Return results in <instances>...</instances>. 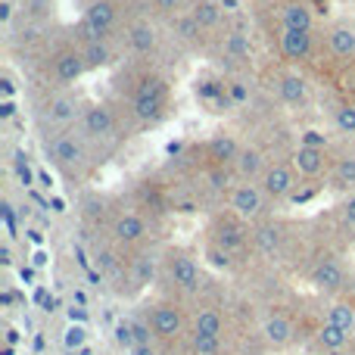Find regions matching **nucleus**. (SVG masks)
Listing matches in <instances>:
<instances>
[{
  "label": "nucleus",
  "mask_w": 355,
  "mask_h": 355,
  "mask_svg": "<svg viewBox=\"0 0 355 355\" xmlns=\"http://www.w3.org/2000/svg\"><path fill=\"white\" fill-rule=\"evenodd\" d=\"M85 72H87V62H85V56H81V50L69 47V50H60V53L53 56V75H56V81H62V85H75Z\"/></svg>",
  "instance_id": "obj_7"
},
{
  "label": "nucleus",
  "mask_w": 355,
  "mask_h": 355,
  "mask_svg": "<svg viewBox=\"0 0 355 355\" xmlns=\"http://www.w3.org/2000/svg\"><path fill=\"white\" fill-rule=\"evenodd\" d=\"M327 324L334 327H343V331H355V309L349 302H337V306H331V312H327Z\"/></svg>",
  "instance_id": "obj_27"
},
{
  "label": "nucleus",
  "mask_w": 355,
  "mask_h": 355,
  "mask_svg": "<svg viewBox=\"0 0 355 355\" xmlns=\"http://www.w3.org/2000/svg\"><path fill=\"white\" fill-rule=\"evenodd\" d=\"M190 16L196 19L200 28H215L221 22V3L218 0H193V10Z\"/></svg>",
  "instance_id": "obj_25"
},
{
  "label": "nucleus",
  "mask_w": 355,
  "mask_h": 355,
  "mask_svg": "<svg viewBox=\"0 0 355 355\" xmlns=\"http://www.w3.org/2000/svg\"><path fill=\"white\" fill-rule=\"evenodd\" d=\"M0 355H12V346H3V352H0Z\"/></svg>",
  "instance_id": "obj_59"
},
{
  "label": "nucleus",
  "mask_w": 355,
  "mask_h": 355,
  "mask_svg": "<svg viewBox=\"0 0 355 355\" xmlns=\"http://www.w3.org/2000/svg\"><path fill=\"white\" fill-rule=\"evenodd\" d=\"M0 259H3V265H10V262H12V252H10V246H3V250H0Z\"/></svg>",
  "instance_id": "obj_56"
},
{
  "label": "nucleus",
  "mask_w": 355,
  "mask_h": 355,
  "mask_svg": "<svg viewBox=\"0 0 355 355\" xmlns=\"http://www.w3.org/2000/svg\"><path fill=\"white\" fill-rule=\"evenodd\" d=\"M116 19H119V6L116 0H91L85 10V31H87V41L91 37H103L116 28Z\"/></svg>",
  "instance_id": "obj_3"
},
{
  "label": "nucleus",
  "mask_w": 355,
  "mask_h": 355,
  "mask_svg": "<svg viewBox=\"0 0 355 355\" xmlns=\"http://www.w3.org/2000/svg\"><path fill=\"white\" fill-rule=\"evenodd\" d=\"M206 259L215 265V268H227V265H231V252H227V250H221L218 243H209Z\"/></svg>",
  "instance_id": "obj_37"
},
{
  "label": "nucleus",
  "mask_w": 355,
  "mask_h": 355,
  "mask_svg": "<svg viewBox=\"0 0 355 355\" xmlns=\"http://www.w3.org/2000/svg\"><path fill=\"white\" fill-rule=\"evenodd\" d=\"M209 181H212V187H215V190H227V187H231V184H227L225 166H212V172H209Z\"/></svg>",
  "instance_id": "obj_39"
},
{
  "label": "nucleus",
  "mask_w": 355,
  "mask_h": 355,
  "mask_svg": "<svg viewBox=\"0 0 355 355\" xmlns=\"http://www.w3.org/2000/svg\"><path fill=\"white\" fill-rule=\"evenodd\" d=\"M262 337L268 346H275V349H284V346L293 340V324H290V318L284 312H271L268 318L262 321Z\"/></svg>",
  "instance_id": "obj_10"
},
{
  "label": "nucleus",
  "mask_w": 355,
  "mask_h": 355,
  "mask_svg": "<svg viewBox=\"0 0 355 355\" xmlns=\"http://www.w3.org/2000/svg\"><path fill=\"white\" fill-rule=\"evenodd\" d=\"M16 340H19V334H16V331H6V346H12Z\"/></svg>",
  "instance_id": "obj_57"
},
{
  "label": "nucleus",
  "mask_w": 355,
  "mask_h": 355,
  "mask_svg": "<svg viewBox=\"0 0 355 355\" xmlns=\"http://www.w3.org/2000/svg\"><path fill=\"white\" fill-rule=\"evenodd\" d=\"M231 100H234V103H243V100H250V91H246L240 81H234V85H231Z\"/></svg>",
  "instance_id": "obj_44"
},
{
  "label": "nucleus",
  "mask_w": 355,
  "mask_h": 355,
  "mask_svg": "<svg viewBox=\"0 0 355 355\" xmlns=\"http://www.w3.org/2000/svg\"><path fill=\"white\" fill-rule=\"evenodd\" d=\"M162 106H166V97H135V116L150 122L162 112Z\"/></svg>",
  "instance_id": "obj_28"
},
{
  "label": "nucleus",
  "mask_w": 355,
  "mask_h": 355,
  "mask_svg": "<svg viewBox=\"0 0 355 355\" xmlns=\"http://www.w3.org/2000/svg\"><path fill=\"white\" fill-rule=\"evenodd\" d=\"M69 324H87L85 306H72V309H69Z\"/></svg>",
  "instance_id": "obj_43"
},
{
  "label": "nucleus",
  "mask_w": 355,
  "mask_h": 355,
  "mask_svg": "<svg viewBox=\"0 0 355 355\" xmlns=\"http://www.w3.org/2000/svg\"><path fill=\"white\" fill-rule=\"evenodd\" d=\"M50 156H53L56 166H81L85 162V141L78 135H60L53 144H50Z\"/></svg>",
  "instance_id": "obj_6"
},
{
  "label": "nucleus",
  "mask_w": 355,
  "mask_h": 355,
  "mask_svg": "<svg viewBox=\"0 0 355 355\" xmlns=\"http://www.w3.org/2000/svg\"><path fill=\"white\" fill-rule=\"evenodd\" d=\"M234 168H237V175L243 178V181H256V178L265 175L268 162H265L262 150L246 147V150H240V156H237V162H234Z\"/></svg>",
  "instance_id": "obj_17"
},
{
  "label": "nucleus",
  "mask_w": 355,
  "mask_h": 355,
  "mask_svg": "<svg viewBox=\"0 0 355 355\" xmlns=\"http://www.w3.org/2000/svg\"><path fill=\"white\" fill-rule=\"evenodd\" d=\"M277 91H281L284 103H293V106L306 103V97H309V85L302 75H284V78L277 81Z\"/></svg>",
  "instance_id": "obj_22"
},
{
  "label": "nucleus",
  "mask_w": 355,
  "mask_h": 355,
  "mask_svg": "<svg viewBox=\"0 0 355 355\" xmlns=\"http://www.w3.org/2000/svg\"><path fill=\"white\" fill-rule=\"evenodd\" d=\"M168 281H172L178 290H187L190 293V290L200 287V265L190 256H184V252H175V256L168 259Z\"/></svg>",
  "instance_id": "obj_5"
},
{
  "label": "nucleus",
  "mask_w": 355,
  "mask_h": 355,
  "mask_svg": "<svg viewBox=\"0 0 355 355\" xmlns=\"http://www.w3.org/2000/svg\"><path fill=\"white\" fill-rule=\"evenodd\" d=\"M97 262H100V268H112V265H116V256H112V252H97Z\"/></svg>",
  "instance_id": "obj_47"
},
{
  "label": "nucleus",
  "mask_w": 355,
  "mask_h": 355,
  "mask_svg": "<svg viewBox=\"0 0 355 355\" xmlns=\"http://www.w3.org/2000/svg\"><path fill=\"white\" fill-rule=\"evenodd\" d=\"M144 234H147V221L135 212H125L112 221V237L119 243H137V240H144Z\"/></svg>",
  "instance_id": "obj_14"
},
{
  "label": "nucleus",
  "mask_w": 355,
  "mask_h": 355,
  "mask_svg": "<svg viewBox=\"0 0 355 355\" xmlns=\"http://www.w3.org/2000/svg\"><path fill=\"white\" fill-rule=\"evenodd\" d=\"M153 277H156V262H153V256L144 252L131 265V281H135V287H147V284H153Z\"/></svg>",
  "instance_id": "obj_26"
},
{
  "label": "nucleus",
  "mask_w": 355,
  "mask_h": 355,
  "mask_svg": "<svg viewBox=\"0 0 355 355\" xmlns=\"http://www.w3.org/2000/svg\"><path fill=\"white\" fill-rule=\"evenodd\" d=\"M281 53L287 60H309V53H312V31L281 28Z\"/></svg>",
  "instance_id": "obj_13"
},
{
  "label": "nucleus",
  "mask_w": 355,
  "mask_h": 355,
  "mask_svg": "<svg viewBox=\"0 0 355 355\" xmlns=\"http://www.w3.org/2000/svg\"><path fill=\"white\" fill-rule=\"evenodd\" d=\"M324 150H312V147H296L293 150V168L296 175L302 178H318L321 172H324Z\"/></svg>",
  "instance_id": "obj_15"
},
{
  "label": "nucleus",
  "mask_w": 355,
  "mask_h": 355,
  "mask_svg": "<svg viewBox=\"0 0 355 355\" xmlns=\"http://www.w3.org/2000/svg\"><path fill=\"white\" fill-rule=\"evenodd\" d=\"M150 327H153V337L159 340H178L184 334V315L181 309L172 302H159V306L150 312Z\"/></svg>",
  "instance_id": "obj_4"
},
{
  "label": "nucleus",
  "mask_w": 355,
  "mask_h": 355,
  "mask_svg": "<svg viewBox=\"0 0 355 355\" xmlns=\"http://www.w3.org/2000/svg\"><path fill=\"white\" fill-rule=\"evenodd\" d=\"M334 184L337 187H355V156H343L334 166Z\"/></svg>",
  "instance_id": "obj_29"
},
{
  "label": "nucleus",
  "mask_w": 355,
  "mask_h": 355,
  "mask_svg": "<svg viewBox=\"0 0 355 355\" xmlns=\"http://www.w3.org/2000/svg\"><path fill=\"white\" fill-rule=\"evenodd\" d=\"M37 181H41V187H47V190L53 187V178H50L47 172H37Z\"/></svg>",
  "instance_id": "obj_53"
},
{
  "label": "nucleus",
  "mask_w": 355,
  "mask_h": 355,
  "mask_svg": "<svg viewBox=\"0 0 355 355\" xmlns=\"http://www.w3.org/2000/svg\"><path fill=\"white\" fill-rule=\"evenodd\" d=\"M312 284L318 290H324V293H334V290H340L346 284L343 262H340V259H334V256L321 259V262L312 268Z\"/></svg>",
  "instance_id": "obj_8"
},
{
  "label": "nucleus",
  "mask_w": 355,
  "mask_h": 355,
  "mask_svg": "<svg viewBox=\"0 0 355 355\" xmlns=\"http://www.w3.org/2000/svg\"><path fill=\"white\" fill-rule=\"evenodd\" d=\"M300 147H312V150H327V135L318 128H306L300 135Z\"/></svg>",
  "instance_id": "obj_36"
},
{
  "label": "nucleus",
  "mask_w": 355,
  "mask_h": 355,
  "mask_svg": "<svg viewBox=\"0 0 355 355\" xmlns=\"http://www.w3.org/2000/svg\"><path fill=\"white\" fill-rule=\"evenodd\" d=\"M221 3H227V6H231V10H234V6H237V0H221Z\"/></svg>",
  "instance_id": "obj_58"
},
{
  "label": "nucleus",
  "mask_w": 355,
  "mask_h": 355,
  "mask_svg": "<svg viewBox=\"0 0 355 355\" xmlns=\"http://www.w3.org/2000/svg\"><path fill=\"white\" fill-rule=\"evenodd\" d=\"M315 16H312V6L302 3V0H290L284 3L281 10V28H293V31H312Z\"/></svg>",
  "instance_id": "obj_12"
},
{
  "label": "nucleus",
  "mask_w": 355,
  "mask_h": 355,
  "mask_svg": "<svg viewBox=\"0 0 355 355\" xmlns=\"http://www.w3.org/2000/svg\"><path fill=\"white\" fill-rule=\"evenodd\" d=\"M334 122H337V128L343 131V135H355V106H349V103L337 106V112H334Z\"/></svg>",
  "instance_id": "obj_34"
},
{
  "label": "nucleus",
  "mask_w": 355,
  "mask_h": 355,
  "mask_svg": "<svg viewBox=\"0 0 355 355\" xmlns=\"http://www.w3.org/2000/svg\"><path fill=\"white\" fill-rule=\"evenodd\" d=\"M10 19H12V3H10V0H3V3H0V22H10Z\"/></svg>",
  "instance_id": "obj_49"
},
{
  "label": "nucleus",
  "mask_w": 355,
  "mask_h": 355,
  "mask_svg": "<svg viewBox=\"0 0 355 355\" xmlns=\"http://www.w3.org/2000/svg\"><path fill=\"white\" fill-rule=\"evenodd\" d=\"M327 44H331L334 56H340V60H352L355 56V28L352 25H334L331 35H327Z\"/></svg>",
  "instance_id": "obj_19"
},
{
  "label": "nucleus",
  "mask_w": 355,
  "mask_h": 355,
  "mask_svg": "<svg viewBox=\"0 0 355 355\" xmlns=\"http://www.w3.org/2000/svg\"><path fill=\"white\" fill-rule=\"evenodd\" d=\"M81 56H85V62H87V72H91V69H106L112 62V50L103 37H91V41L81 47Z\"/></svg>",
  "instance_id": "obj_21"
},
{
  "label": "nucleus",
  "mask_w": 355,
  "mask_h": 355,
  "mask_svg": "<svg viewBox=\"0 0 355 355\" xmlns=\"http://www.w3.org/2000/svg\"><path fill=\"white\" fill-rule=\"evenodd\" d=\"M153 6L159 12H166V16H178V10L184 6V0H153Z\"/></svg>",
  "instance_id": "obj_41"
},
{
  "label": "nucleus",
  "mask_w": 355,
  "mask_h": 355,
  "mask_svg": "<svg viewBox=\"0 0 355 355\" xmlns=\"http://www.w3.org/2000/svg\"><path fill=\"white\" fill-rule=\"evenodd\" d=\"M206 156L212 159V166H227V162H237L240 147H237V141H234L231 135H218V137L209 141Z\"/></svg>",
  "instance_id": "obj_18"
},
{
  "label": "nucleus",
  "mask_w": 355,
  "mask_h": 355,
  "mask_svg": "<svg viewBox=\"0 0 355 355\" xmlns=\"http://www.w3.org/2000/svg\"><path fill=\"white\" fill-rule=\"evenodd\" d=\"M0 94H3V100H12V94H16V85H12V78H0Z\"/></svg>",
  "instance_id": "obj_46"
},
{
  "label": "nucleus",
  "mask_w": 355,
  "mask_h": 355,
  "mask_svg": "<svg viewBox=\"0 0 355 355\" xmlns=\"http://www.w3.org/2000/svg\"><path fill=\"white\" fill-rule=\"evenodd\" d=\"M340 215H343L346 225H355V196H349V200L340 206Z\"/></svg>",
  "instance_id": "obj_42"
},
{
  "label": "nucleus",
  "mask_w": 355,
  "mask_h": 355,
  "mask_svg": "<svg viewBox=\"0 0 355 355\" xmlns=\"http://www.w3.org/2000/svg\"><path fill=\"white\" fill-rule=\"evenodd\" d=\"M166 94H168L166 81H162L159 75H150V78H144L141 85H137L135 97H166Z\"/></svg>",
  "instance_id": "obj_33"
},
{
  "label": "nucleus",
  "mask_w": 355,
  "mask_h": 355,
  "mask_svg": "<svg viewBox=\"0 0 355 355\" xmlns=\"http://www.w3.org/2000/svg\"><path fill=\"white\" fill-rule=\"evenodd\" d=\"M265 200H268V196H265V190L259 187V184H252V181H243V184H237V187H231V196H227L234 215H237V218H243V221L259 218V215H262V209H265Z\"/></svg>",
  "instance_id": "obj_1"
},
{
  "label": "nucleus",
  "mask_w": 355,
  "mask_h": 355,
  "mask_svg": "<svg viewBox=\"0 0 355 355\" xmlns=\"http://www.w3.org/2000/svg\"><path fill=\"white\" fill-rule=\"evenodd\" d=\"M259 187L265 190L268 200H290L296 193V168L287 166V162H275L259 178Z\"/></svg>",
  "instance_id": "obj_2"
},
{
  "label": "nucleus",
  "mask_w": 355,
  "mask_h": 355,
  "mask_svg": "<svg viewBox=\"0 0 355 355\" xmlns=\"http://www.w3.org/2000/svg\"><path fill=\"white\" fill-rule=\"evenodd\" d=\"M193 334H206V337L221 340V334H225V318H221L218 309H202V312H196Z\"/></svg>",
  "instance_id": "obj_23"
},
{
  "label": "nucleus",
  "mask_w": 355,
  "mask_h": 355,
  "mask_svg": "<svg viewBox=\"0 0 355 355\" xmlns=\"http://www.w3.org/2000/svg\"><path fill=\"white\" fill-rule=\"evenodd\" d=\"M116 343L125 346V349H135V327H131V321H122V324H116Z\"/></svg>",
  "instance_id": "obj_38"
},
{
  "label": "nucleus",
  "mask_w": 355,
  "mask_h": 355,
  "mask_svg": "<svg viewBox=\"0 0 355 355\" xmlns=\"http://www.w3.org/2000/svg\"><path fill=\"white\" fill-rule=\"evenodd\" d=\"M131 355H156V349H153V346H135Z\"/></svg>",
  "instance_id": "obj_52"
},
{
  "label": "nucleus",
  "mask_w": 355,
  "mask_h": 355,
  "mask_svg": "<svg viewBox=\"0 0 355 355\" xmlns=\"http://www.w3.org/2000/svg\"><path fill=\"white\" fill-rule=\"evenodd\" d=\"M28 237H31V243H37V246L44 243V234L41 231H28Z\"/></svg>",
  "instance_id": "obj_55"
},
{
  "label": "nucleus",
  "mask_w": 355,
  "mask_h": 355,
  "mask_svg": "<svg viewBox=\"0 0 355 355\" xmlns=\"http://www.w3.org/2000/svg\"><path fill=\"white\" fill-rule=\"evenodd\" d=\"M193 352L196 355H218L221 352V340L218 337H206V334H193Z\"/></svg>",
  "instance_id": "obj_35"
},
{
  "label": "nucleus",
  "mask_w": 355,
  "mask_h": 355,
  "mask_svg": "<svg viewBox=\"0 0 355 355\" xmlns=\"http://www.w3.org/2000/svg\"><path fill=\"white\" fill-rule=\"evenodd\" d=\"M225 50H227V56H234V60H243V56H250V53H252L250 37L240 35V31H234V35H227V37H225Z\"/></svg>",
  "instance_id": "obj_31"
},
{
  "label": "nucleus",
  "mask_w": 355,
  "mask_h": 355,
  "mask_svg": "<svg viewBox=\"0 0 355 355\" xmlns=\"http://www.w3.org/2000/svg\"><path fill=\"white\" fill-rule=\"evenodd\" d=\"M259 246H262L265 252H275L277 250V231H271V227L259 231Z\"/></svg>",
  "instance_id": "obj_40"
},
{
  "label": "nucleus",
  "mask_w": 355,
  "mask_h": 355,
  "mask_svg": "<svg viewBox=\"0 0 355 355\" xmlns=\"http://www.w3.org/2000/svg\"><path fill=\"white\" fill-rule=\"evenodd\" d=\"M3 221H6V231H12V227H16V215H12L10 202H3Z\"/></svg>",
  "instance_id": "obj_48"
},
{
  "label": "nucleus",
  "mask_w": 355,
  "mask_h": 355,
  "mask_svg": "<svg viewBox=\"0 0 355 355\" xmlns=\"http://www.w3.org/2000/svg\"><path fill=\"white\" fill-rule=\"evenodd\" d=\"M327 355H346V352H327Z\"/></svg>",
  "instance_id": "obj_60"
},
{
  "label": "nucleus",
  "mask_w": 355,
  "mask_h": 355,
  "mask_svg": "<svg viewBox=\"0 0 355 355\" xmlns=\"http://www.w3.org/2000/svg\"><path fill=\"white\" fill-rule=\"evenodd\" d=\"M31 265H35V268H44V265H47V252L35 250V256H31Z\"/></svg>",
  "instance_id": "obj_50"
},
{
  "label": "nucleus",
  "mask_w": 355,
  "mask_h": 355,
  "mask_svg": "<svg viewBox=\"0 0 355 355\" xmlns=\"http://www.w3.org/2000/svg\"><path fill=\"white\" fill-rule=\"evenodd\" d=\"M81 128H85L87 137H110L112 131H116V116H112L110 106L97 103V106H91V110H85Z\"/></svg>",
  "instance_id": "obj_9"
},
{
  "label": "nucleus",
  "mask_w": 355,
  "mask_h": 355,
  "mask_svg": "<svg viewBox=\"0 0 355 355\" xmlns=\"http://www.w3.org/2000/svg\"><path fill=\"white\" fill-rule=\"evenodd\" d=\"M75 116H78V100L72 94H56L44 106V119L50 125H69V122H75Z\"/></svg>",
  "instance_id": "obj_11"
},
{
  "label": "nucleus",
  "mask_w": 355,
  "mask_h": 355,
  "mask_svg": "<svg viewBox=\"0 0 355 355\" xmlns=\"http://www.w3.org/2000/svg\"><path fill=\"white\" fill-rule=\"evenodd\" d=\"M19 275H22V281H35V268H25V265H22V268H19Z\"/></svg>",
  "instance_id": "obj_54"
},
{
  "label": "nucleus",
  "mask_w": 355,
  "mask_h": 355,
  "mask_svg": "<svg viewBox=\"0 0 355 355\" xmlns=\"http://www.w3.org/2000/svg\"><path fill=\"white\" fill-rule=\"evenodd\" d=\"M212 243H218L221 250H227L234 256V252H240L246 246V231L237 221H218L212 231Z\"/></svg>",
  "instance_id": "obj_16"
},
{
  "label": "nucleus",
  "mask_w": 355,
  "mask_h": 355,
  "mask_svg": "<svg viewBox=\"0 0 355 355\" xmlns=\"http://www.w3.org/2000/svg\"><path fill=\"white\" fill-rule=\"evenodd\" d=\"M349 337L352 334L349 331H343V327H334V324H321V331H318V346L324 352H343L346 349V343H349Z\"/></svg>",
  "instance_id": "obj_24"
},
{
  "label": "nucleus",
  "mask_w": 355,
  "mask_h": 355,
  "mask_svg": "<svg viewBox=\"0 0 355 355\" xmlns=\"http://www.w3.org/2000/svg\"><path fill=\"white\" fill-rule=\"evenodd\" d=\"M128 44L137 50V53H153L156 44H159V35H156V28L150 22H131L128 25Z\"/></svg>",
  "instance_id": "obj_20"
},
{
  "label": "nucleus",
  "mask_w": 355,
  "mask_h": 355,
  "mask_svg": "<svg viewBox=\"0 0 355 355\" xmlns=\"http://www.w3.org/2000/svg\"><path fill=\"white\" fill-rule=\"evenodd\" d=\"M16 116V100H0V119H12Z\"/></svg>",
  "instance_id": "obj_45"
},
{
  "label": "nucleus",
  "mask_w": 355,
  "mask_h": 355,
  "mask_svg": "<svg viewBox=\"0 0 355 355\" xmlns=\"http://www.w3.org/2000/svg\"><path fill=\"white\" fill-rule=\"evenodd\" d=\"M172 28H175V35L181 37V41H193L196 35H200V25H196V19L190 16V12H178V16L172 19Z\"/></svg>",
  "instance_id": "obj_30"
},
{
  "label": "nucleus",
  "mask_w": 355,
  "mask_h": 355,
  "mask_svg": "<svg viewBox=\"0 0 355 355\" xmlns=\"http://www.w3.org/2000/svg\"><path fill=\"white\" fill-rule=\"evenodd\" d=\"M85 343H87V327L85 324H69L66 334H62V346H66L69 352H75V349H85Z\"/></svg>",
  "instance_id": "obj_32"
},
{
  "label": "nucleus",
  "mask_w": 355,
  "mask_h": 355,
  "mask_svg": "<svg viewBox=\"0 0 355 355\" xmlns=\"http://www.w3.org/2000/svg\"><path fill=\"white\" fill-rule=\"evenodd\" d=\"M312 196H315V190H296L290 200H293V202H306V200H312Z\"/></svg>",
  "instance_id": "obj_51"
}]
</instances>
